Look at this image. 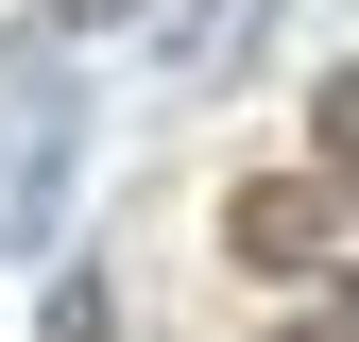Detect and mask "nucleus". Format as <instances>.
Returning <instances> with one entry per match:
<instances>
[{
  "label": "nucleus",
  "mask_w": 359,
  "mask_h": 342,
  "mask_svg": "<svg viewBox=\"0 0 359 342\" xmlns=\"http://www.w3.org/2000/svg\"><path fill=\"white\" fill-rule=\"evenodd\" d=\"M325 223H342L325 171H257V189L222 205V256H240V274H325Z\"/></svg>",
  "instance_id": "nucleus-1"
},
{
  "label": "nucleus",
  "mask_w": 359,
  "mask_h": 342,
  "mask_svg": "<svg viewBox=\"0 0 359 342\" xmlns=\"http://www.w3.org/2000/svg\"><path fill=\"white\" fill-rule=\"evenodd\" d=\"M0 189H18V223H52V189H69V103L52 86H18V120H0Z\"/></svg>",
  "instance_id": "nucleus-2"
},
{
  "label": "nucleus",
  "mask_w": 359,
  "mask_h": 342,
  "mask_svg": "<svg viewBox=\"0 0 359 342\" xmlns=\"http://www.w3.org/2000/svg\"><path fill=\"white\" fill-rule=\"evenodd\" d=\"M308 171H325V189H359V69L308 86Z\"/></svg>",
  "instance_id": "nucleus-3"
},
{
  "label": "nucleus",
  "mask_w": 359,
  "mask_h": 342,
  "mask_svg": "<svg viewBox=\"0 0 359 342\" xmlns=\"http://www.w3.org/2000/svg\"><path fill=\"white\" fill-rule=\"evenodd\" d=\"M52 342H120V308L103 291H52Z\"/></svg>",
  "instance_id": "nucleus-4"
},
{
  "label": "nucleus",
  "mask_w": 359,
  "mask_h": 342,
  "mask_svg": "<svg viewBox=\"0 0 359 342\" xmlns=\"http://www.w3.org/2000/svg\"><path fill=\"white\" fill-rule=\"evenodd\" d=\"M274 342H325V325H274Z\"/></svg>",
  "instance_id": "nucleus-5"
}]
</instances>
